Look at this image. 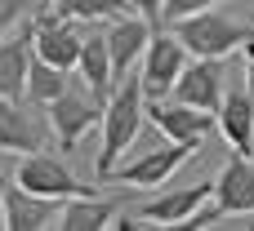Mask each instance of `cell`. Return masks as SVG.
Segmentation results:
<instances>
[{
  "label": "cell",
  "instance_id": "6da1fadb",
  "mask_svg": "<svg viewBox=\"0 0 254 231\" xmlns=\"http://www.w3.org/2000/svg\"><path fill=\"white\" fill-rule=\"evenodd\" d=\"M143 116H147V93H143V80L134 76H125L121 85H116V93L107 98V107H103V151H98V165H94V174H98V183H107L112 178V169L121 165V156H125V147L138 138V129H143Z\"/></svg>",
  "mask_w": 254,
  "mask_h": 231
},
{
  "label": "cell",
  "instance_id": "7a4b0ae2",
  "mask_svg": "<svg viewBox=\"0 0 254 231\" xmlns=\"http://www.w3.org/2000/svg\"><path fill=\"white\" fill-rule=\"evenodd\" d=\"M174 36L188 45L192 58H228L232 49H246L254 40V27L237 22L223 9H201L192 18H179L174 22Z\"/></svg>",
  "mask_w": 254,
  "mask_h": 231
},
{
  "label": "cell",
  "instance_id": "3957f363",
  "mask_svg": "<svg viewBox=\"0 0 254 231\" xmlns=\"http://www.w3.org/2000/svg\"><path fill=\"white\" fill-rule=\"evenodd\" d=\"M54 138V120L49 107L36 98H0V151H45V142Z\"/></svg>",
  "mask_w": 254,
  "mask_h": 231
},
{
  "label": "cell",
  "instance_id": "277c9868",
  "mask_svg": "<svg viewBox=\"0 0 254 231\" xmlns=\"http://www.w3.org/2000/svg\"><path fill=\"white\" fill-rule=\"evenodd\" d=\"M85 27L89 22H76L58 9H36V53L49 58L54 67L71 71L80 62V49H85Z\"/></svg>",
  "mask_w": 254,
  "mask_h": 231
},
{
  "label": "cell",
  "instance_id": "5b68a950",
  "mask_svg": "<svg viewBox=\"0 0 254 231\" xmlns=\"http://www.w3.org/2000/svg\"><path fill=\"white\" fill-rule=\"evenodd\" d=\"M183 67H188V45L174 31H156L152 45H147V53H143V71H138L147 102L152 98H170L174 93V80L183 76Z\"/></svg>",
  "mask_w": 254,
  "mask_h": 231
},
{
  "label": "cell",
  "instance_id": "8992f818",
  "mask_svg": "<svg viewBox=\"0 0 254 231\" xmlns=\"http://www.w3.org/2000/svg\"><path fill=\"white\" fill-rule=\"evenodd\" d=\"M49 120H54V138H58V147L71 151V147L103 120V102H98L89 89L67 85V93H58V98L49 102Z\"/></svg>",
  "mask_w": 254,
  "mask_h": 231
},
{
  "label": "cell",
  "instance_id": "52a82bcc",
  "mask_svg": "<svg viewBox=\"0 0 254 231\" xmlns=\"http://www.w3.org/2000/svg\"><path fill=\"white\" fill-rule=\"evenodd\" d=\"M13 183L36 191V196H54V200H71V196H85V187L71 178V169L49 156V151H27L18 165H13ZM94 191V187H89Z\"/></svg>",
  "mask_w": 254,
  "mask_h": 231
},
{
  "label": "cell",
  "instance_id": "ba28073f",
  "mask_svg": "<svg viewBox=\"0 0 254 231\" xmlns=\"http://www.w3.org/2000/svg\"><path fill=\"white\" fill-rule=\"evenodd\" d=\"M196 147L192 142H161V147H152V151H143L138 160H129V165H116L112 169V178L107 183H121V187H161L188 156H192Z\"/></svg>",
  "mask_w": 254,
  "mask_h": 231
},
{
  "label": "cell",
  "instance_id": "9c48e42d",
  "mask_svg": "<svg viewBox=\"0 0 254 231\" xmlns=\"http://www.w3.org/2000/svg\"><path fill=\"white\" fill-rule=\"evenodd\" d=\"M147 120L161 129V138H170V142H192V147H201L205 134H210V125H219L210 111L188 107V102H179V98H152V102H147Z\"/></svg>",
  "mask_w": 254,
  "mask_h": 231
},
{
  "label": "cell",
  "instance_id": "30bf717a",
  "mask_svg": "<svg viewBox=\"0 0 254 231\" xmlns=\"http://www.w3.org/2000/svg\"><path fill=\"white\" fill-rule=\"evenodd\" d=\"M170 98L219 116V107H223V98H228V89H223V58H196V62H188L183 76L174 80V93H170Z\"/></svg>",
  "mask_w": 254,
  "mask_h": 231
},
{
  "label": "cell",
  "instance_id": "8fae6325",
  "mask_svg": "<svg viewBox=\"0 0 254 231\" xmlns=\"http://www.w3.org/2000/svg\"><path fill=\"white\" fill-rule=\"evenodd\" d=\"M103 31H107V49H112L116 80H125V76L134 71V62H143V53H147V45H152V36H156L161 27H152L143 13H138V18L121 13V18H112V22H103Z\"/></svg>",
  "mask_w": 254,
  "mask_h": 231
},
{
  "label": "cell",
  "instance_id": "7c38bea8",
  "mask_svg": "<svg viewBox=\"0 0 254 231\" xmlns=\"http://www.w3.org/2000/svg\"><path fill=\"white\" fill-rule=\"evenodd\" d=\"M31 53H36V13L18 27V36H0V98H27Z\"/></svg>",
  "mask_w": 254,
  "mask_h": 231
},
{
  "label": "cell",
  "instance_id": "4fadbf2b",
  "mask_svg": "<svg viewBox=\"0 0 254 231\" xmlns=\"http://www.w3.org/2000/svg\"><path fill=\"white\" fill-rule=\"evenodd\" d=\"M210 196H214V183L174 187V191H161V196L143 200V205H138V218H143V223H156V227H183Z\"/></svg>",
  "mask_w": 254,
  "mask_h": 231
},
{
  "label": "cell",
  "instance_id": "5bb4252c",
  "mask_svg": "<svg viewBox=\"0 0 254 231\" xmlns=\"http://www.w3.org/2000/svg\"><path fill=\"white\" fill-rule=\"evenodd\" d=\"M76 71H80V80H85V89L107 107V98L116 93V67H112V49H107V31L103 27H94L89 22V31H85V49H80V62H76Z\"/></svg>",
  "mask_w": 254,
  "mask_h": 231
},
{
  "label": "cell",
  "instance_id": "9a60e30c",
  "mask_svg": "<svg viewBox=\"0 0 254 231\" xmlns=\"http://www.w3.org/2000/svg\"><path fill=\"white\" fill-rule=\"evenodd\" d=\"M63 205L67 200H54V196H36L27 187H9L4 191V209H9V231H49L58 227L63 218Z\"/></svg>",
  "mask_w": 254,
  "mask_h": 231
},
{
  "label": "cell",
  "instance_id": "2e32d148",
  "mask_svg": "<svg viewBox=\"0 0 254 231\" xmlns=\"http://www.w3.org/2000/svg\"><path fill=\"white\" fill-rule=\"evenodd\" d=\"M214 205L232 218V214H254V165L250 156H232L219 178H214Z\"/></svg>",
  "mask_w": 254,
  "mask_h": 231
},
{
  "label": "cell",
  "instance_id": "e0dca14e",
  "mask_svg": "<svg viewBox=\"0 0 254 231\" xmlns=\"http://www.w3.org/2000/svg\"><path fill=\"white\" fill-rule=\"evenodd\" d=\"M214 120H219V129H223V138L232 142L237 156H254V93L250 89H232Z\"/></svg>",
  "mask_w": 254,
  "mask_h": 231
},
{
  "label": "cell",
  "instance_id": "ac0fdd59",
  "mask_svg": "<svg viewBox=\"0 0 254 231\" xmlns=\"http://www.w3.org/2000/svg\"><path fill=\"white\" fill-rule=\"evenodd\" d=\"M112 214H116L112 200H98L94 191H85V196H71L63 205L58 227L63 231H103V227H112Z\"/></svg>",
  "mask_w": 254,
  "mask_h": 231
},
{
  "label": "cell",
  "instance_id": "d6986e66",
  "mask_svg": "<svg viewBox=\"0 0 254 231\" xmlns=\"http://www.w3.org/2000/svg\"><path fill=\"white\" fill-rule=\"evenodd\" d=\"M67 85H71V76L63 71V67H54L49 58H40V53H31V71H27V98H36V102H54L58 93H67Z\"/></svg>",
  "mask_w": 254,
  "mask_h": 231
},
{
  "label": "cell",
  "instance_id": "ffe728a7",
  "mask_svg": "<svg viewBox=\"0 0 254 231\" xmlns=\"http://www.w3.org/2000/svg\"><path fill=\"white\" fill-rule=\"evenodd\" d=\"M49 9L76 18V22H112L129 9V0H49Z\"/></svg>",
  "mask_w": 254,
  "mask_h": 231
},
{
  "label": "cell",
  "instance_id": "44dd1931",
  "mask_svg": "<svg viewBox=\"0 0 254 231\" xmlns=\"http://www.w3.org/2000/svg\"><path fill=\"white\" fill-rule=\"evenodd\" d=\"M40 4H49V0H0V36L9 31V27H18V22H27Z\"/></svg>",
  "mask_w": 254,
  "mask_h": 231
},
{
  "label": "cell",
  "instance_id": "7402d4cb",
  "mask_svg": "<svg viewBox=\"0 0 254 231\" xmlns=\"http://www.w3.org/2000/svg\"><path fill=\"white\" fill-rule=\"evenodd\" d=\"M219 0H165V9H161V18L174 27L179 18H192V13H201V9H214Z\"/></svg>",
  "mask_w": 254,
  "mask_h": 231
},
{
  "label": "cell",
  "instance_id": "603a6c76",
  "mask_svg": "<svg viewBox=\"0 0 254 231\" xmlns=\"http://www.w3.org/2000/svg\"><path fill=\"white\" fill-rule=\"evenodd\" d=\"M129 9H138V13H143V18L152 22V27H161V22H165V18H161L165 0H129Z\"/></svg>",
  "mask_w": 254,
  "mask_h": 231
},
{
  "label": "cell",
  "instance_id": "cb8c5ba5",
  "mask_svg": "<svg viewBox=\"0 0 254 231\" xmlns=\"http://www.w3.org/2000/svg\"><path fill=\"white\" fill-rule=\"evenodd\" d=\"M246 58H250V62H246V89L254 93V40L246 45Z\"/></svg>",
  "mask_w": 254,
  "mask_h": 231
},
{
  "label": "cell",
  "instance_id": "d4e9b609",
  "mask_svg": "<svg viewBox=\"0 0 254 231\" xmlns=\"http://www.w3.org/2000/svg\"><path fill=\"white\" fill-rule=\"evenodd\" d=\"M0 231H9V209H4V191H0Z\"/></svg>",
  "mask_w": 254,
  "mask_h": 231
}]
</instances>
